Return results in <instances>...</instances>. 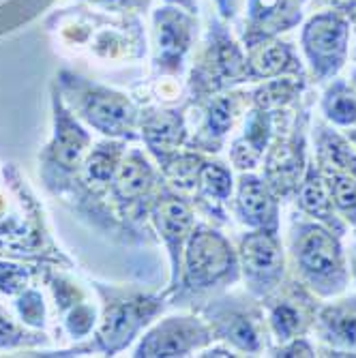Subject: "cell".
Returning <instances> with one entry per match:
<instances>
[{
    "label": "cell",
    "mask_w": 356,
    "mask_h": 358,
    "mask_svg": "<svg viewBox=\"0 0 356 358\" xmlns=\"http://www.w3.org/2000/svg\"><path fill=\"white\" fill-rule=\"evenodd\" d=\"M94 287L104 299V320L94 335L92 348L94 352H104L108 356L131 345V341L168 307L164 294L155 296L138 287H116L104 283H94Z\"/></svg>",
    "instance_id": "cell-4"
},
{
    "label": "cell",
    "mask_w": 356,
    "mask_h": 358,
    "mask_svg": "<svg viewBox=\"0 0 356 358\" xmlns=\"http://www.w3.org/2000/svg\"><path fill=\"white\" fill-rule=\"evenodd\" d=\"M15 309L22 317V322L26 327H35V329H43L45 327V305H43V296L37 289H24L20 299L15 301Z\"/></svg>",
    "instance_id": "cell-33"
},
{
    "label": "cell",
    "mask_w": 356,
    "mask_h": 358,
    "mask_svg": "<svg viewBox=\"0 0 356 358\" xmlns=\"http://www.w3.org/2000/svg\"><path fill=\"white\" fill-rule=\"evenodd\" d=\"M350 84L356 88V64H354V67H352V71H350Z\"/></svg>",
    "instance_id": "cell-42"
},
{
    "label": "cell",
    "mask_w": 356,
    "mask_h": 358,
    "mask_svg": "<svg viewBox=\"0 0 356 358\" xmlns=\"http://www.w3.org/2000/svg\"><path fill=\"white\" fill-rule=\"evenodd\" d=\"M241 3H243V0H217V7H219V13L225 20H234L238 9H241Z\"/></svg>",
    "instance_id": "cell-37"
},
{
    "label": "cell",
    "mask_w": 356,
    "mask_h": 358,
    "mask_svg": "<svg viewBox=\"0 0 356 358\" xmlns=\"http://www.w3.org/2000/svg\"><path fill=\"white\" fill-rule=\"evenodd\" d=\"M245 82H251L247 54H243L241 45L232 39L228 28L213 20L206 48L191 71L187 103L200 108L213 94L225 92Z\"/></svg>",
    "instance_id": "cell-7"
},
{
    "label": "cell",
    "mask_w": 356,
    "mask_h": 358,
    "mask_svg": "<svg viewBox=\"0 0 356 358\" xmlns=\"http://www.w3.org/2000/svg\"><path fill=\"white\" fill-rule=\"evenodd\" d=\"M311 103L313 99L301 101L285 122H281L283 112H279L277 131L262 159V178L281 202L294 200L309 164L307 136L311 129Z\"/></svg>",
    "instance_id": "cell-5"
},
{
    "label": "cell",
    "mask_w": 356,
    "mask_h": 358,
    "mask_svg": "<svg viewBox=\"0 0 356 358\" xmlns=\"http://www.w3.org/2000/svg\"><path fill=\"white\" fill-rule=\"evenodd\" d=\"M287 259L292 275L322 301L341 296L350 285L348 253L341 236L299 213L290 219Z\"/></svg>",
    "instance_id": "cell-2"
},
{
    "label": "cell",
    "mask_w": 356,
    "mask_h": 358,
    "mask_svg": "<svg viewBox=\"0 0 356 358\" xmlns=\"http://www.w3.org/2000/svg\"><path fill=\"white\" fill-rule=\"evenodd\" d=\"M307 86H309L307 78H294V76L262 80V84H257L251 90V106L275 114L294 110L303 101Z\"/></svg>",
    "instance_id": "cell-26"
},
{
    "label": "cell",
    "mask_w": 356,
    "mask_h": 358,
    "mask_svg": "<svg viewBox=\"0 0 356 358\" xmlns=\"http://www.w3.org/2000/svg\"><path fill=\"white\" fill-rule=\"evenodd\" d=\"M241 281L238 253L217 227L196 223L185 243L180 277L170 294L172 307L198 311L206 301Z\"/></svg>",
    "instance_id": "cell-1"
},
{
    "label": "cell",
    "mask_w": 356,
    "mask_h": 358,
    "mask_svg": "<svg viewBox=\"0 0 356 358\" xmlns=\"http://www.w3.org/2000/svg\"><path fill=\"white\" fill-rule=\"evenodd\" d=\"M202 120L198 127V134L187 140V148L200 152H219L225 144V138L234 129L238 116L251 108V92L247 90H225L213 94L202 106Z\"/></svg>",
    "instance_id": "cell-15"
},
{
    "label": "cell",
    "mask_w": 356,
    "mask_h": 358,
    "mask_svg": "<svg viewBox=\"0 0 356 358\" xmlns=\"http://www.w3.org/2000/svg\"><path fill=\"white\" fill-rule=\"evenodd\" d=\"M32 271L24 264H11V262H0V294H22L26 285L30 283Z\"/></svg>",
    "instance_id": "cell-34"
},
{
    "label": "cell",
    "mask_w": 356,
    "mask_h": 358,
    "mask_svg": "<svg viewBox=\"0 0 356 358\" xmlns=\"http://www.w3.org/2000/svg\"><path fill=\"white\" fill-rule=\"evenodd\" d=\"M58 86L76 114H80L90 127L104 136L120 140H138L140 129V110L138 106L112 88L99 86L90 80H84L71 71H60Z\"/></svg>",
    "instance_id": "cell-6"
},
{
    "label": "cell",
    "mask_w": 356,
    "mask_h": 358,
    "mask_svg": "<svg viewBox=\"0 0 356 358\" xmlns=\"http://www.w3.org/2000/svg\"><path fill=\"white\" fill-rule=\"evenodd\" d=\"M279 114L260 108H249L245 112L243 134L230 144V161L238 172H253L262 164L264 152L277 131Z\"/></svg>",
    "instance_id": "cell-21"
},
{
    "label": "cell",
    "mask_w": 356,
    "mask_h": 358,
    "mask_svg": "<svg viewBox=\"0 0 356 358\" xmlns=\"http://www.w3.org/2000/svg\"><path fill=\"white\" fill-rule=\"evenodd\" d=\"M43 333H32L24 327H17L15 320L0 307V350H13V348H35L45 343Z\"/></svg>",
    "instance_id": "cell-31"
},
{
    "label": "cell",
    "mask_w": 356,
    "mask_h": 358,
    "mask_svg": "<svg viewBox=\"0 0 356 358\" xmlns=\"http://www.w3.org/2000/svg\"><path fill=\"white\" fill-rule=\"evenodd\" d=\"M350 24H352V26H354V30H356V11L350 15Z\"/></svg>",
    "instance_id": "cell-43"
},
{
    "label": "cell",
    "mask_w": 356,
    "mask_h": 358,
    "mask_svg": "<svg viewBox=\"0 0 356 358\" xmlns=\"http://www.w3.org/2000/svg\"><path fill=\"white\" fill-rule=\"evenodd\" d=\"M215 343V335L204 317L172 315L161 320L138 343L134 356L138 358H183L193 352H202Z\"/></svg>",
    "instance_id": "cell-13"
},
{
    "label": "cell",
    "mask_w": 356,
    "mask_h": 358,
    "mask_svg": "<svg viewBox=\"0 0 356 358\" xmlns=\"http://www.w3.org/2000/svg\"><path fill=\"white\" fill-rule=\"evenodd\" d=\"M352 56H354V60H356V48H354V54H352Z\"/></svg>",
    "instance_id": "cell-44"
},
{
    "label": "cell",
    "mask_w": 356,
    "mask_h": 358,
    "mask_svg": "<svg viewBox=\"0 0 356 358\" xmlns=\"http://www.w3.org/2000/svg\"><path fill=\"white\" fill-rule=\"evenodd\" d=\"M350 17L339 11H322L307 20L301 45L315 82L325 84L339 76L348 62Z\"/></svg>",
    "instance_id": "cell-10"
},
{
    "label": "cell",
    "mask_w": 356,
    "mask_h": 358,
    "mask_svg": "<svg viewBox=\"0 0 356 358\" xmlns=\"http://www.w3.org/2000/svg\"><path fill=\"white\" fill-rule=\"evenodd\" d=\"M247 67L251 82H262L281 76L307 78L305 64L290 41L271 39L247 50Z\"/></svg>",
    "instance_id": "cell-24"
},
{
    "label": "cell",
    "mask_w": 356,
    "mask_h": 358,
    "mask_svg": "<svg viewBox=\"0 0 356 358\" xmlns=\"http://www.w3.org/2000/svg\"><path fill=\"white\" fill-rule=\"evenodd\" d=\"M329 5L335 11H339V13H343L348 17L356 11V0H329Z\"/></svg>",
    "instance_id": "cell-38"
},
{
    "label": "cell",
    "mask_w": 356,
    "mask_h": 358,
    "mask_svg": "<svg viewBox=\"0 0 356 358\" xmlns=\"http://www.w3.org/2000/svg\"><path fill=\"white\" fill-rule=\"evenodd\" d=\"M238 264L245 289L255 299L266 294L287 275V255L279 236V230H249L238 238Z\"/></svg>",
    "instance_id": "cell-11"
},
{
    "label": "cell",
    "mask_w": 356,
    "mask_h": 358,
    "mask_svg": "<svg viewBox=\"0 0 356 358\" xmlns=\"http://www.w3.org/2000/svg\"><path fill=\"white\" fill-rule=\"evenodd\" d=\"M281 200L269 182L253 172H241L234 195V217L247 230H279Z\"/></svg>",
    "instance_id": "cell-18"
},
{
    "label": "cell",
    "mask_w": 356,
    "mask_h": 358,
    "mask_svg": "<svg viewBox=\"0 0 356 358\" xmlns=\"http://www.w3.org/2000/svg\"><path fill=\"white\" fill-rule=\"evenodd\" d=\"M331 195H333V204L339 213V217L354 227L356 225V178L348 174H325Z\"/></svg>",
    "instance_id": "cell-30"
},
{
    "label": "cell",
    "mask_w": 356,
    "mask_h": 358,
    "mask_svg": "<svg viewBox=\"0 0 356 358\" xmlns=\"http://www.w3.org/2000/svg\"><path fill=\"white\" fill-rule=\"evenodd\" d=\"M269 356H275V358H290V356L309 358V356H318V350H315L313 341L307 335H303V337H294V339H287L281 343H273L269 350Z\"/></svg>",
    "instance_id": "cell-35"
},
{
    "label": "cell",
    "mask_w": 356,
    "mask_h": 358,
    "mask_svg": "<svg viewBox=\"0 0 356 358\" xmlns=\"http://www.w3.org/2000/svg\"><path fill=\"white\" fill-rule=\"evenodd\" d=\"M97 324V311L92 305H88V301H80L76 303L71 309H67V315H64V329L73 339H82L86 335H90V331Z\"/></svg>",
    "instance_id": "cell-32"
},
{
    "label": "cell",
    "mask_w": 356,
    "mask_h": 358,
    "mask_svg": "<svg viewBox=\"0 0 356 358\" xmlns=\"http://www.w3.org/2000/svg\"><path fill=\"white\" fill-rule=\"evenodd\" d=\"M311 333L318 339V356H356V296L327 299Z\"/></svg>",
    "instance_id": "cell-17"
},
{
    "label": "cell",
    "mask_w": 356,
    "mask_h": 358,
    "mask_svg": "<svg viewBox=\"0 0 356 358\" xmlns=\"http://www.w3.org/2000/svg\"><path fill=\"white\" fill-rule=\"evenodd\" d=\"M299 3H301V5H303V3H307V0H299Z\"/></svg>",
    "instance_id": "cell-45"
},
{
    "label": "cell",
    "mask_w": 356,
    "mask_h": 358,
    "mask_svg": "<svg viewBox=\"0 0 356 358\" xmlns=\"http://www.w3.org/2000/svg\"><path fill=\"white\" fill-rule=\"evenodd\" d=\"M234 176L228 164H223L219 159H206L202 161V166L198 170L196 178V204L206 217H211L217 225L228 223L225 217V204L232 200L234 193Z\"/></svg>",
    "instance_id": "cell-23"
},
{
    "label": "cell",
    "mask_w": 356,
    "mask_h": 358,
    "mask_svg": "<svg viewBox=\"0 0 356 358\" xmlns=\"http://www.w3.org/2000/svg\"><path fill=\"white\" fill-rule=\"evenodd\" d=\"M161 185H164V174H159L138 148L127 150L122 155L120 166L110 185V193L114 204L118 206L120 221L144 243L152 241L150 232L142 227V223L146 217H150V206Z\"/></svg>",
    "instance_id": "cell-8"
},
{
    "label": "cell",
    "mask_w": 356,
    "mask_h": 358,
    "mask_svg": "<svg viewBox=\"0 0 356 358\" xmlns=\"http://www.w3.org/2000/svg\"><path fill=\"white\" fill-rule=\"evenodd\" d=\"M343 136H346V138H348V140H350V142L356 146V124H354V127H348Z\"/></svg>",
    "instance_id": "cell-41"
},
{
    "label": "cell",
    "mask_w": 356,
    "mask_h": 358,
    "mask_svg": "<svg viewBox=\"0 0 356 358\" xmlns=\"http://www.w3.org/2000/svg\"><path fill=\"white\" fill-rule=\"evenodd\" d=\"M313 161L325 174H348L356 178V146L327 120L311 122Z\"/></svg>",
    "instance_id": "cell-25"
},
{
    "label": "cell",
    "mask_w": 356,
    "mask_h": 358,
    "mask_svg": "<svg viewBox=\"0 0 356 358\" xmlns=\"http://www.w3.org/2000/svg\"><path fill=\"white\" fill-rule=\"evenodd\" d=\"M322 299L294 275H285L283 281L262 299L266 322L275 343L309 335L320 311Z\"/></svg>",
    "instance_id": "cell-12"
},
{
    "label": "cell",
    "mask_w": 356,
    "mask_h": 358,
    "mask_svg": "<svg viewBox=\"0 0 356 358\" xmlns=\"http://www.w3.org/2000/svg\"><path fill=\"white\" fill-rule=\"evenodd\" d=\"M124 155V142H101L92 148L88 159L84 161V176L86 187L94 193L110 191L114 174L120 166Z\"/></svg>",
    "instance_id": "cell-27"
},
{
    "label": "cell",
    "mask_w": 356,
    "mask_h": 358,
    "mask_svg": "<svg viewBox=\"0 0 356 358\" xmlns=\"http://www.w3.org/2000/svg\"><path fill=\"white\" fill-rule=\"evenodd\" d=\"M202 161H204V155L200 150L185 146V150L180 148L174 155L166 157L164 161H159V170L170 187L191 193L196 189V178H198V170L202 166Z\"/></svg>",
    "instance_id": "cell-29"
},
{
    "label": "cell",
    "mask_w": 356,
    "mask_h": 358,
    "mask_svg": "<svg viewBox=\"0 0 356 358\" xmlns=\"http://www.w3.org/2000/svg\"><path fill=\"white\" fill-rule=\"evenodd\" d=\"M88 146V131L64 106L62 96L54 92V138L41 152V176L52 193L62 195L76 182Z\"/></svg>",
    "instance_id": "cell-9"
},
{
    "label": "cell",
    "mask_w": 356,
    "mask_h": 358,
    "mask_svg": "<svg viewBox=\"0 0 356 358\" xmlns=\"http://www.w3.org/2000/svg\"><path fill=\"white\" fill-rule=\"evenodd\" d=\"M193 13L176 7H164L155 11V71L164 76H180L185 56L191 50L196 35Z\"/></svg>",
    "instance_id": "cell-16"
},
{
    "label": "cell",
    "mask_w": 356,
    "mask_h": 358,
    "mask_svg": "<svg viewBox=\"0 0 356 358\" xmlns=\"http://www.w3.org/2000/svg\"><path fill=\"white\" fill-rule=\"evenodd\" d=\"M187 108L189 103L185 101L180 108H146L140 112V136L157 164L187 144Z\"/></svg>",
    "instance_id": "cell-20"
},
{
    "label": "cell",
    "mask_w": 356,
    "mask_h": 358,
    "mask_svg": "<svg viewBox=\"0 0 356 358\" xmlns=\"http://www.w3.org/2000/svg\"><path fill=\"white\" fill-rule=\"evenodd\" d=\"M292 202L301 215H305V217H309L322 225H327L329 230H333L337 236L343 238L348 234L350 225L339 217V213L333 204V195H331L327 176L318 168V164L313 159H309L305 176L297 189V195H294Z\"/></svg>",
    "instance_id": "cell-22"
},
{
    "label": "cell",
    "mask_w": 356,
    "mask_h": 358,
    "mask_svg": "<svg viewBox=\"0 0 356 358\" xmlns=\"http://www.w3.org/2000/svg\"><path fill=\"white\" fill-rule=\"evenodd\" d=\"M303 11L299 0H247V22L243 28L245 48L271 41L281 32L301 24Z\"/></svg>",
    "instance_id": "cell-19"
},
{
    "label": "cell",
    "mask_w": 356,
    "mask_h": 358,
    "mask_svg": "<svg viewBox=\"0 0 356 358\" xmlns=\"http://www.w3.org/2000/svg\"><path fill=\"white\" fill-rule=\"evenodd\" d=\"M193 217L196 215H193L189 200H185L183 195L178 191H174L168 182L161 185L157 198L150 206V221L170 255V285L164 292L166 299L172 294L178 283L185 243L193 230V225H196V219Z\"/></svg>",
    "instance_id": "cell-14"
},
{
    "label": "cell",
    "mask_w": 356,
    "mask_h": 358,
    "mask_svg": "<svg viewBox=\"0 0 356 358\" xmlns=\"http://www.w3.org/2000/svg\"><path fill=\"white\" fill-rule=\"evenodd\" d=\"M168 3H176L178 7H183L189 13H198V3H196V0H168Z\"/></svg>",
    "instance_id": "cell-40"
},
{
    "label": "cell",
    "mask_w": 356,
    "mask_h": 358,
    "mask_svg": "<svg viewBox=\"0 0 356 358\" xmlns=\"http://www.w3.org/2000/svg\"><path fill=\"white\" fill-rule=\"evenodd\" d=\"M88 3L106 9H142L148 5V0H88Z\"/></svg>",
    "instance_id": "cell-36"
},
{
    "label": "cell",
    "mask_w": 356,
    "mask_h": 358,
    "mask_svg": "<svg viewBox=\"0 0 356 358\" xmlns=\"http://www.w3.org/2000/svg\"><path fill=\"white\" fill-rule=\"evenodd\" d=\"M198 313L208 322L215 341L230 345L236 354H269L273 341L262 301L249 292H221L206 301Z\"/></svg>",
    "instance_id": "cell-3"
},
{
    "label": "cell",
    "mask_w": 356,
    "mask_h": 358,
    "mask_svg": "<svg viewBox=\"0 0 356 358\" xmlns=\"http://www.w3.org/2000/svg\"><path fill=\"white\" fill-rule=\"evenodd\" d=\"M348 266H350V277L356 283V225H354V241H352V247L348 253Z\"/></svg>",
    "instance_id": "cell-39"
},
{
    "label": "cell",
    "mask_w": 356,
    "mask_h": 358,
    "mask_svg": "<svg viewBox=\"0 0 356 358\" xmlns=\"http://www.w3.org/2000/svg\"><path fill=\"white\" fill-rule=\"evenodd\" d=\"M320 112L327 122L339 129L356 124V88L341 80L333 78L320 96Z\"/></svg>",
    "instance_id": "cell-28"
}]
</instances>
